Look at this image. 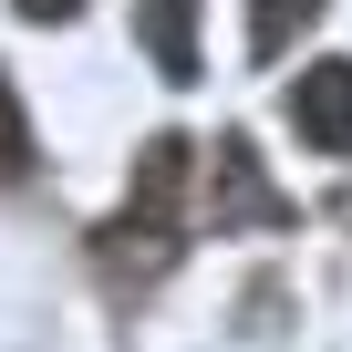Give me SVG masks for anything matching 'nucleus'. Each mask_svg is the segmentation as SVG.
I'll return each instance as SVG.
<instances>
[{
	"label": "nucleus",
	"mask_w": 352,
	"mask_h": 352,
	"mask_svg": "<svg viewBox=\"0 0 352 352\" xmlns=\"http://www.w3.org/2000/svg\"><path fill=\"white\" fill-rule=\"evenodd\" d=\"M135 42L155 52L166 83H197V0H145V11H135Z\"/></svg>",
	"instance_id": "nucleus-4"
},
{
	"label": "nucleus",
	"mask_w": 352,
	"mask_h": 352,
	"mask_svg": "<svg viewBox=\"0 0 352 352\" xmlns=\"http://www.w3.org/2000/svg\"><path fill=\"white\" fill-rule=\"evenodd\" d=\"M187 135H145V155H135V187H124V218H104L94 228V259H104V280L124 290H145V280H166L176 270V249H187V239H176V228H187V218H176V197H187Z\"/></svg>",
	"instance_id": "nucleus-1"
},
{
	"label": "nucleus",
	"mask_w": 352,
	"mask_h": 352,
	"mask_svg": "<svg viewBox=\"0 0 352 352\" xmlns=\"http://www.w3.org/2000/svg\"><path fill=\"white\" fill-rule=\"evenodd\" d=\"M11 11H21V21H73L83 0H11Z\"/></svg>",
	"instance_id": "nucleus-7"
},
{
	"label": "nucleus",
	"mask_w": 352,
	"mask_h": 352,
	"mask_svg": "<svg viewBox=\"0 0 352 352\" xmlns=\"http://www.w3.org/2000/svg\"><path fill=\"white\" fill-rule=\"evenodd\" d=\"M290 124L311 155H352V63H311L290 83Z\"/></svg>",
	"instance_id": "nucleus-3"
},
{
	"label": "nucleus",
	"mask_w": 352,
	"mask_h": 352,
	"mask_svg": "<svg viewBox=\"0 0 352 352\" xmlns=\"http://www.w3.org/2000/svg\"><path fill=\"white\" fill-rule=\"evenodd\" d=\"M311 21H321V0H249V63H280L290 32H311Z\"/></svg>",
	"instance_id": "nucleus-5"
},
{
	"label": "nucleus",
	"mask_w": 352,
	"mask_h": 352,
	"mask_svg": "<svg viewBox=\"0 0 352 352\" xmlns=\"http://www.w3.org/2000/svg\"><path fill=\"white\" fill-rule=\"evenodd\" d=\"M300 208L259 176V155H249V135H218V166H208V228L228 239V228H290Z\"/></svg>",
	"instance_id": "nucleus-2"
},
{
	"label": "nucleus",
	"mask_w": 352,
	"mask_h": 352,
	"mask_svg": "<svg viewBox=\"0 0 352 352\" xmlns=\"http://www.w3.org/2000/svg\"><path fill=\"white\" fill-rule=\"evenodd\" d=\"M21 176H32V114H21L11 73H0V187H21Z\"/></svg>",
	"instance_id": "nucleus-6"
}]
</instances>
